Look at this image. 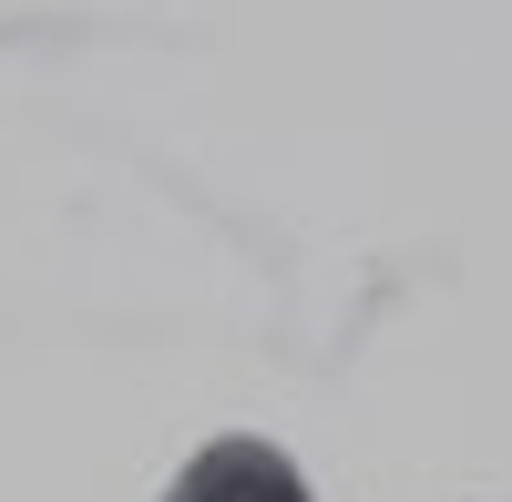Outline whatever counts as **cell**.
<instances>
[{
    "mask_svg": "<svg viewBox=\"0 0 512 502\" xmlns=\"http://www.w3.org/2000/svg\"><path fill=\"white\" fill-rule=\"evenodd\" d=\"M164 502H308V482H297V462L267 451V441H205Z\"/></svg>",
    "mask_w": 512,
    "mask_h": 502,
    "instance_id": "obj_1",
    "label": "cell"
}]
</instances>
